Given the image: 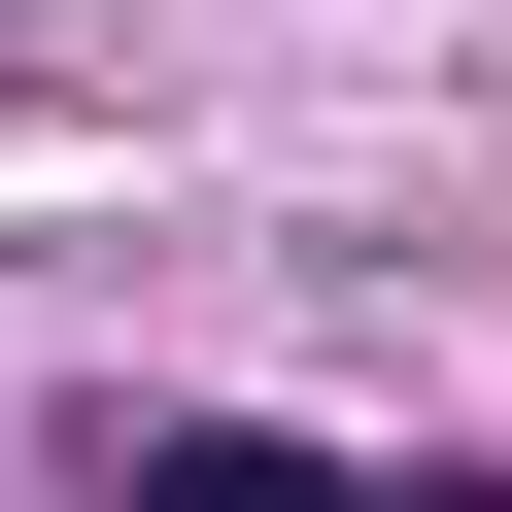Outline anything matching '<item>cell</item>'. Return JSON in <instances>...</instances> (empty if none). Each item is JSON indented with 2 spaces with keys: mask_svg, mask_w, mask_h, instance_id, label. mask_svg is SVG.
I'll return each mask as SVG.
<instances>
[{
  "mask_svg": "<svg viewBox=\"0 0 512 512\" xmlns=\"http://www.w3.org/2000/svg\"><path fill=\"white\" fill-rule=\"evenodd\" d=\"M410 512H512V478H410Z\"/></svg>",
  "mask_w": 512,
  "mask_h": 512,
  "instance_id": "obj_1",
  "label": "cell"
}]
</instances>
